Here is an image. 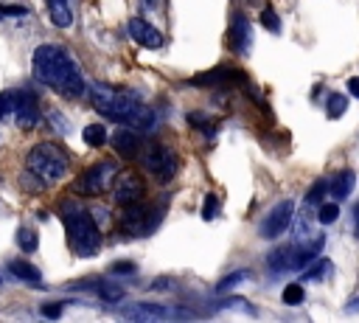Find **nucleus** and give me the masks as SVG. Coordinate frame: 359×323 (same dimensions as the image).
Segmentation results:
<instances>
[{
    "mask_svg": "<svg viewBox=\"0 0 359 323\" xmlns=\"http://www.w3.org/2000/svg\"><path fill=\"white\" fill-rule=\"evenodd\" d=\"M320 247H323V236H320V233L311 236L309 242L286 244V247H280V250H275V253L269 256V270H275V272H292V270H300L303 264H309V261L317 258Z\"/></svg>",
    "mask_w": 359,
    "mask_h": 323,
    "instance_id": "5",
    "label": "nucleus"
},
{
    "mask_svg": "<svg viewBox=\"0 0 359 323\" xmlns=\"http://www.w3.org/2000/svg\"><path fill=\"white\" fill-rule=\"evenodd\" d=\"M121 315L126 320H194L196 312L182 309V306H163V303H132L123 306Z\"/></svg>",
    "mask_w": 359,
    "mask_h": 323,
    "instance_id": "8",
    "label": "nucleus"
},
{
    "mask_svg": "<svg viewBox=\"0 0 359 323\" xmlns=\"http://www.w3.org/2000/svg\"><path fill=\"white\" fill-rule=\"evenodd\" d=\"M292 216H294V202L292 199H283V202H278L269 213H266V219L261 222V236L264 239H278L280 233H286V228L292 225Z\"/></svg>",
    "mask_w": 359,
    "mask_h": 323,
    "instance_id": "11",
    "label": "nucleus"
},
{
    "mask_svg": "<svg viewBox=\"0 0 359 323\" xmlns=\"http://www.w3.org/2000/svg\"><path fill=\"white\" fill-rule=\"evenodd\" d=\"M244 278H250V272L247 270H236V272H230V275H224L219 284H216V289L219 292H227V289H233V286H238Z\"/></svg>",
    "mask_w": 359,
    "mask_h": 323,
    "instance_id": "24",
    "label": "nucleus"
},
{
    "mask_svg": "<svg viewBox=\"0 0 359 323\" xmlns=\"http://www.w3.org/2000/svg\"><path fill=\"white\" fill-rule=\"evenodd\" d=\"M3 118H11V90L0 93V121Z\"/></svg>",
    "mask_w": 359,
    "mask_h": 323,
    "instance_id": "32",
    "label": "nucleus"
},
{
    "mask_svg": "<svg viewBox=\"0 0 359 323\" xmlns=\"http://www.w3.org/2000/svg\"><path fill=\"white\" fill-rule=\"evenodd\" d=\"M48 14L56 28H67L73 22V8L67 0H48Z\"/></svg>",
    "mask_w": 359,
    "mask_h": 323,
    "instance_id": "18",
    "label": "nucleus"
},
{
    "mask_svg": "<svg viewBox=\"0 0 359 323\" xmlns=\"http://www.w3.org/2000/svg\"><path fill=\"white\" fill-rule=\"evenodd\" d=\"M334 272V264L328 261V258H314V264L306 270V281H311V284H317V281H325L328 275Z\"/></svg>",
    "mask_w": 359,
    "mask_h": 323,
    "instance_id": "20",
    "label": "nucleus"
},
{
    "mask_svg": "<svg viewBox=\"0 0 359 323\" xmlns=\"http://www.w3.org/2000/svg\"><path fill=\"white\" fill-rule=\"evenodd\" d=\"M337 216H339V205H337V202H325V205H320V211H317L320 225H331V222H337Z\"/></svg>",
    "mask_w": 359,
    "mask_h": 323,
    "instance_id": "26",
    "label": "nucleus"
},
{
    "mask_svg": "<svg viewBox=\"0 0 359 323\" xmlns=\"http://www.w3.org/2000/svg\"><path fill=\"white\" fill-rule=\"evenodd\" d=\"M359 309V298H353V303H348V312H356Z\"/></svg>",
    "mask_w": 359,
    "mask_h": 323,
    "instance_id": "38",
    "label": "nucleus"
},
{
    "mask_svg": "<svg viewBox=\"0 0 359 323\" xmlns=\"http://www.w3.org/2000/svg\"><path fill=\"white\" fill-rule=\"evenodd\" d=\"M25 169L42 183H56L67 174V154L56 146V143H36L28 154H25Z\"/></svg>",
    "mask_w": 359,
    "mask_h": 323,
    "instance_id": "4",
    "label": "nucleus"
},
{
    "mask_svg": "<svg viewBox=\"0 0 359 323\" xmlns=\"http://www.w3.org/2000/svg\"><path fill=\"white\" fill-rule=\"evenodd\" d=\"M62 222H65V230H67V244L76 256L81 258H90L98 253L101 247V230H98V222L95 216L76 205V202H62Z\"/></svg>",
    "mask_w": 359,
    "mask_h": 323,
    "instance_id": "3",
    "label": "nucleus"
},
{
    "mask_svg": "<svg viewBox=\"0 0 359 323\" xmlns=\"http://www.w3.org/2000/svg\"><path fill=\"white\" fill-rule=\"evenodd\" d=\"M353 183H356V174L345 169V171H339V174L331 180V188H328V191H331L337 199H345V197H351V191H353Z\"/></svg>",
    "mask_w": 359,
    "mask_h": 323,
    "instance_id": "19",
    "label": "nucleus"
},
{
    "mask_svg": "<svg viewBox=\"0 0 359 323\" xmlns=\"http://www.w3.org/2000/svg\"><path fill=\"white\" fill-rule=\"evenodd\" d=\"M3 14H28L25 6H0V17Z\"/></svg>",
    "mask_w": 359,
    "mask_h": 323,
    "instance_id": "34",
    "label": "nucleus"
},
{
    "mask_svg": "<svg viewBox=\"0 0 359 323\" xmlns=\"http://www.w3.org/2000/svg\"><path fill=\"white\" fill-rule=\"evenodd\" d=\"M17 244H20V250L34 253V250H36V233L28 230V228H20V230H17Z\"/></svg>",
    "mask_w": 359,
    "mask_h": 323,
    "instance_id": "25",
    "label": "nucleus"
},
{
    "mask_svg": "<svg viewBox=\"0 0 359 323\" xmlns=\"http://www.w3.org/2000/svg\"><path fill=\"white\" fill-rule=\"evenodd\" d=\"M95 289L104 301H121L123 298V286H118V284H98Z\"/></svg>",
    "mask_w": 359,
    "mask_h": 323,
    "instance_id": "27",
    "label": "nucleus"
},
{
    "mask_svg": "<svg viewBox=\"0 0 359 323\" xmlns=\"http://www.w3.org/2000/svg\"><path fill=\"white\" fill-rule=\"evenodd\" d=\"M216 208H219V199L213 194L205 197V208H202V219H213L216 216Z\"/></svg>",
    "mask_w": 359,
    "mask_h": 323,
    "instance_id": "30",
    "label": "nucleus"
},
{
    "mask_svg": "<svg viewBox=\"0 0 359 323\" xmlns=\"http://www.w3.org/2000/svg\"><path fill=\"white\" fill-rule=\"evenodd\" d=\"M244 81H247L244 70H236V67H213L191 79V84H202V87H230V84H244Z\"/></svg>",
    "mask_w": 359,
    "mask_h": 323,
    "instance_id": "13",
    "label": "nucleus"
},
{
    "mask_svg": "<svg viewBox=\"0 0 359 323\" xmlns=\"http://www.w3.org/2000/svg\"><path fill=\"white\" fill-rule=\"evenodd\" d=\"M112 197L118 205H132L143 197V180L135 171H121L112 183Z\"/></svg>",
    "mask_w": 359,
    "mask_h": 323,
    "instance_id": "12",
    "label": "nucleus"
},
{
    "mask_svg": "<svg viewBox=\"0 0 359 323\" xmlns=\"http://www.w3.org/2000/svg\"><path fill=\"white\" fill-rule=\"evenodd\" d=\"M112 146H115V152H118L123 160H132V157L140 154V138H137L135 129H118V132L112 135Z\"/></svg>",
    "mask_w": 359,
    "mask_h": 323,
    "instance_id": "16",
    "label": "nucleus"
},
{
    "mask_svg": "<svg viewBox=\"0 0 359 323\" xmlns=\"http://www.w3.org/2000/svg\"><path fill=\"white\" fill-rule=\"evenodd\" d=\"M84 143L87 146H104L107 143V129H104V124H90V126H84Z\"/></svg>",
    "mask_w": 359,
    "mask_h": 323,
    "instance_id": "21",
    "label": "nucleus"
},
{
    "mask_svg": "<svg viewBox=\"0 0 359 323\" xmlns=\"http://www.w3.org/2000/svg\"><path fill=\"white\" fill-rule=\"evenodd\" d=\"M8 272H11L14 278L25 281V284H42V272H39L34 264L22 261V258H14V261H8Z\"/></svg>",
    "mask_w": 359,
    "mask_h": 323,
    "instance_id": "17",
    "label": "nucleus"
},
{
    "mask_svg": "<svg viewBox=\"0 0 359 323\" xmlns=\"http://www.w3.org/2000/svg\"><path fill=\"white\" fill-rule=\"evenodd\" d=\"M34 79L48 84L65 98H79L84 93V76L79 62L59 45H39L31 56Z\"/></svg>",
    "mask_w": 359,
    "mask_h": 323,
    "instance_id": "1",
    "label": "nucleus"
},
{
    "mask_svg": "<svg viewBox=\"0 0 359 323\" xmlns=\"http://www.w3.org/2000/svg\"><path fill=\"white\" fill-rule=\"evenodd\" d=\"M140 157H143V166H146L160 183L174 180V174L180 171V154H177L171 146H165V143H149V146L140 152Z\"/></svg>",
    "mask_w": 359,
    "mask_h": 323,
    "instance_id": "7",
    "label": "nucleus"
},
{
    "mask_svg": "<svg viewBox=\"0 0 359 323\" xmlns=\"http://www.w3.org/2000/svg\"><path fill=\"white\" fill-rule=\"evenodd\" d=\"M283 303L286 306H300L303 303V298H306V292H303V286L300 284H289V286H283Z\"/></svg>",
    "mask_w": 359,
    "mask_h": 323,
    "instance_id": "23",
    "label": "nucleus"
},
{
    "mask_svg": "<svg viewBox=\"0 0 359 323\" xmlns=\"http://www.w3.org/2000/svg\"><path fill=\"white\" fill-rule=\"evenodd\" d=\"M261 25L269 28V31H275V34L280 31V17L275 14V8H264L261 11Z\"/></svg>",
    "mask_w": 359,
    "mask_h": 323,
    "instance_id": "28",
    "label": "nucleus"
},
{
    "mask_svg": "<svg viewBox=\"0 0 359 323\" xmlns=\"http://www.w3.org/2000/svg\"><path fill=\"white\" fill-rule=\"evenodd\" d=\"M157 222H160V213H149L143 205L132 202V205H123V213H121L118 225L126 236H146Z\"/></svg>",
    "mask_w": 359,
    "mask_h": 323,
    "instance_id": "9",
    "label": "nucleus"
},
{
    "mask_svg": "<svg viewBox=\"0 0 359 323\" xmlns=\"http://www.w3.org/2000/svg\"><path fill=\"white\" fill-rule=\"evenodd\" d=\"M348 93L359 98V76H353V79H348Z\"/></svg>",
    "mask_w": 359,
    "mask_h": 323,
    "instance_id": "35",
    "label": "nucleus"
},
{
    "mask_svg": "<svg viewBox=\"0 0 359 323\" xmlns=\"http://www.w3.org/2000/svg\"><path fill=\"white\" fill-rule=\"evenodd\" d=\"M345 110H348V95L331 93V95H328V118H339Z\"/></svg>",
    "mask_w": 359,
    "mask_h": 323,
    "instance_id": "22",
    "label": "nucleus"
},
{
    "mask_svg": "<svg viewBox=\"0 0 359 323\" xmlns=\"http://www.w3.org/2000/svg\"><path fill=\"white\" fill-rule=\"evenodd\" d=\"M50 118H53V126H59V132H67V124H62L65 118L59 112H50Z\"/></svg>",
    "mask_w": 359,
    "mask_h": 323,
    "instance_id": "36",
    "label": "nucleus"
},
{
    "mask_svg": "<svg viewBox=\"0 0 359 323\" xmlns=\"http://www.w3.org/2000/svg\"><path fill=\"white\" fill-rule=\"evenodd\" d=\"M252 42V34H250V20L244 14H236L233 22H230V48L236 53H244Z\"/></svg>",
    "mask_w": 359,
    "mask_h": 323,
    "instance_id": "15",
    "label": "nucleus"
},
{
    "mask_svg": "<svg viewBox=\"0 0 359 323\" xmlns=\"http://www.w3.org/2000/svg\"><path fill=\"white\" fill-rule=\"evenodd\" d=\"M11 118L20 129H34L39 124V104L36 95L25 90H11Z\"/></svg>",
    "mask_w": 359,
    "mask_h": 323,
    "instance_id": "10",
    "label": "nucleus"
},
{
    "mask_svg": "<svg viewBox=\"0 0 359 323\" xmlns=\"http://www.w3.org/2000/svg\"><path fill=\"white\" fill-rule=\"evenodd\" d=\"M90 95H93V107L104 115V118H112V121H121L132 129H149L154 124V112L151 107H146L137 95L132 93H123V90H115V87H107V84H93L90 87Z\"/></svg>",
    "mask_w": 359,
    "mask_h": 323,
    "instance_id": "2",
    "label": "nucleus"
},
{
    "mask_svg": "<svg viewBox=\"0 0 359 323\" xmlns=\"http://www.w3.org/2000/svg\"><path fill=\"white\" fill-rule=\"evenodd\" d=\"M112 272H135V264H112Z\"/></svg>",
    "mask_w": 359,
    "mask_h": 323,
    "instance_id": "37",
    "label": "nucleus"
},
{
    "mask_svg": "<svg viewBox=\"0 0 359 323\" xmlns=\"http://www.w3.org/2000/svg\"><path fill=\"white\" fill-rule=\"evenodd\" d=\"M118 177V163L115 160H98L90 169H84L76 180H73V191L76 194H87V197H98L104 191L112 188V180Z\"/></svg>",
    "mask_w": 359,
    "mask_h": 323,
    "instance_id": "6",
    "label": "nucleus"
},
{
    "mask_svg": "<svg viewBox=\"0 0 359 323\" xmlns=\"http://www.w3.org/2000/svg\"><path fill=\"white\" fill-rule=\"evenodd\" d=\"M42 315L45 317H59L62 315V306L59 303H48V306H42Z\"/></svg>",
    "mask_w": 359,
    "mask_h": 323,
    "instance_id": "33",
    "label": "nucleus"
},
{
    "mask_svg": "<svg viewBox=\"0 0 359 323\" xmlns=\"http://www.w3.org/2000/svg\"><path fill=\"white\" fill-rule=\"evenodd\" d=\"M222 306H227V309H238V312H250V315L255 312V309H252L250 303H244L241 298H224V303H222Z\"/></svg>",
    "mask_w": 359,
    "mask_h": 323,
    "instance_id": "31",
    "label": "nucleus"
},
{
    "mask_svg": "<svg viewBox=\"0 0 359 323\" xmlns=\"http://www.w3.org/2000/svg\"><path fill=\"white\" fill-rule=\"evenodd\" d=\"M325 191H328V188H325V180H317V183L309 188V194H306V205H314V202H320Z\"/></svg>",
    "mask_w": 359,
    "mask_h": 323,
    "instance_id": "29",
    "label": "nucleus"
},
{
    "mask_svg": "<svg viewBox=\"0 0 359 323\" xmlns=\"http://www.w3.org/2000/svg\"><path fill=\"white\" fill-rule=\"evenodd\" d=\"M126 31H129V37H132L137 45H143V48H160V45H163V34H160L151 22H146L143 17H132L129 25H126Z\"/></svg>",
    "mask_w": 359,
    "mask_h": 323,
    "instance_id": "14",
    "label": "nucleus"
}]
</instances>
